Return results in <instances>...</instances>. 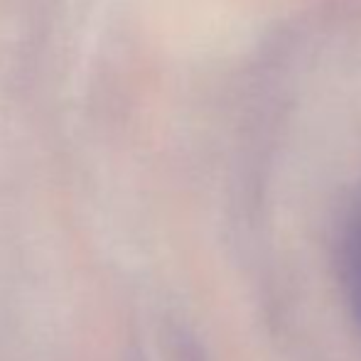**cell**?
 Listing matches in <instances>:
<instances>
[{
    "label": "cell",
    "mask_w": 361,
    "mask_h": 361,
    "mask_svg": "<svg viewBox=\"0 0 361 361\" xmlns=\"http://www.w3.org/2000/svg\"><path fill=\"white\" fill-rule=\"evenodd\" d=\"M344 288H347L354 319L361 327V207L349 226L347 243H344Z\"/></svg>",
    "instance_id": "6da1fadb"
}]
</instances>
